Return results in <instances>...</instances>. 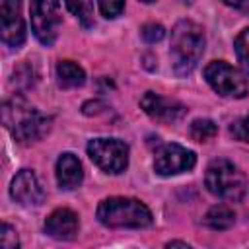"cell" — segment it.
<instances>
[{"instance_id": "6da1fadb", "label": "cell", "mask_w": 249, "mask_h": 249, "mask_svg": "<svg viewBox=\"0 0 249 249\" xmlns=\"http://www.w3.org/2000/svg\"><path fill=\"white\" fill-rule=\"evenodd\" d=\"M204 31L198 23L191 19H181L171 29V43H169V56L171 66L177 76H189L200 62L204 53Z\"/></svg>"}, {"instance_id": "7a4b0ae2", "label": "cell", "mask_w": 249, "mask_h": 249, "mask_svg": "<svg viewBox=\"0 0 249 249\" xmlns=\"http://www.w3.org/2000/svg\"><path fill=\"white\" fill-rule=\"evenodd\" d=\"M2 121H4V126L12 132V136L21 144L37 142L51 128V117L33 109L19 95H16L4 103Z\"/></svg>"}, {"instance_id": "3957f363", "label": "cell", "mask_w": 249, "mask_h": 249, "mask_svg": "<svg viewBox=\"0 0 249 249\" xmlns=\"http://www.w3.org/2000/svg\"><path fill=\"white\" fill-rule=\"evenodd\" d=\"M97 220L107 228H148L152 224L150 208L138 198L109 196L97 206Z\"/></svg>"}, {"instance_id": "277c9868", "label": "cell", "mask_w": 249, "mask_h": 249, "mask_svg": "<svg viewBox=\"0 0 249 249\" xmlns=\"http://www.w3.org/2000/svg\"><path fill=\"white\" fill-rule=\"evenodd\" d=\"M204 185L214 196L230 202H239L247 193L245 175L239 171L235 163L224 158L210 161L204 173Z\"/></svg>"}, {"instance_id": "5b68a950", "label": "cell", "mask_w": 249, "mask_h": 249, "mask_svg": "<svg viewBox=\"0 0 249 249\" xmlns=\"http://www.w3.org/2000/svg\"><path fill=\"white\" fill-rule=\"evenodd\" d=\"M204 80L222 97L241 99L249 91L247 78L241 70L233 68L224 60H212L204 66Z\"/></svg>"}, {"instance_id": "8992f818", "label": "cell", "mask_w": 249, "mask_h": 249, "mask_svg": "<svg viewBox=\"0 0 249 249\" xmlns=\"http://www.w3.org/2000/svg\"><path fill=\"white\" fill-rule=\"evenodd\" d=\"M86 150L89 160L105 173L119 175L128 167V144L119 138H93Z\"/></svg>"}, {"instance_id": "52a82bcc", "label": "cell", "mask_w": 249, "mask_h": 249, "mask_svg": "<svg viewBox=\"0 0 249 249\" xmlns=\"http://www.w3.org/2000/svg\"><path fill=\"white\" fill-rule=\"evenodd\" d=\"M29 16H31L33 35L39 39V43H43L45 47H51L56 41L58 29L62 23L58 0H31Z\"/></svg>"}, {"instance_id": "ba28073f", "label": "cell", "mask_w": 249, "mask_h": 249, "mask_svg": "<svg viewBox=\"0 0 249 249\" xmlns=\"http://www.w3.org/2000/svg\"><path fill=\"white\" fill-rule=\"evenodd\" d=\"M195 163H196L195 152L181 144H175V142L163 144L156 152V158H154V169L161 177H171V175H179L183 171H191L195 167Z\"/></svg>"}, {"instance_id": "9c48e42d", "label": "cell", "mask_w": 249, "mask_h": 249, "mask_svg": "<svg viewBox=\"0 0 249 249\" xmlns=\"http://www.w3.org/2000/svg\"><path fill=\"white\" fill-rule=\"evenodd\" d=\"M140 107L144 109V113L150 119H154L158 123H177L187 113V107L181 101L163 97L156 91H146L140 97Z\"/></svg>"}, {"instance_id": "30bf717a", "label": "cell", "mask_w": 249, "mask_h": 249, "mask_svg": "<svg viewBox=\"0 0 249 249\" xmlns=\"http://www.w3.org/2000/svg\"><path fill=\"white\" fill-rule=\"evenodd\" d=\"M0 31H2V41L18 49L25 41V21L21 16V0H4L2 10H0Z\"/></svg>"}, {"instance_id": "8fae6325", "label": "cell", "mask_w": 249, "mask_h": 249, "mask_svg": "<svg viewBox=\"0 0 249 249\" xmlns=\"http://www.w3.org/2000/svg\"><path fill=\"white\" fill-rule=\"evenodd\" d=\"M10 195L21 206H39L45 200V193L39 185V179L31 169H21L12 179Z\"/></svg>"}, {"instance_id": "7c38bea8", "label": "cell", "mask_w": 249, "mask_h": 249, "mask_svg": "<svg viewBox=\"0 0 249 249\" xmlns=\"http://www.w3.org/2000/svg\"><path fill=\"white\" fill-rule=\"evenodd\" d=\"M80 220L78 214L70 208H56L45 220V233L58 241H70L78 235Z\"/></svg>"}, {"instance_id": "4fadbf2b", "label": "cell", "mask_w": 249, "mask_h": 249, "mask_svg": "<svg viewBox=\"0 0 249 249\" xmlns=\"http://www.w3.org/2000/svg\"><path fill=\"white\" fill-rule=\"evenodd\" d=\"M56 181L58 187L64 191L78 189L84 181V169L80 160L72 152H64L56 160Z\"/></svg>"}, {"instance_id": "5bb4252c", "label": "cell", "mask_w": 249, "mask_h": 249, "mask_svg": "<svg viewBox=\"0 0 249 249\" xmlns=\"http://www.w3.org/2000/svg\"><path fill=\"white\" fill-rule=\"evenodd\" d=\"M56 82L60 88L64 89H72V88H80L86 82V72L84 68L74 62V60H60L56 64Z\"/></svg>"}, {"instance_id": "9a60e30c", "label": "cell", "mask_w": 249, "mask_h": 249, "mask_svg": "<svg viewBox=\"0 0 249 249\" xmlns=\"http://www.w3.org/2000/svg\"><path fill=\"white\" fill-rule=\"evenodd\" d=\"M235 222V214L230 206L226 204H216L212 206L206 214H204V224L214 230V231H222V230H230Z\"/></svg>"}, {"instance_id": "2e32d148", "label": "cell", "mask_w": 249, "mask_h": 249, "mask_svg": "<svg viewBox=\"0 0 249 249\" xmlns=\"http://www.w3.org/2000/svg\"><path fill=\"white\" fill-rule=\"evenodd\" d=\"M70 14L78 18L82 27L89 29L93 25V0H64Z\"/></svg>"}, {"instance_id": "e0dca14e", "label": "cell", "mask_w": 249, "mask_h": 249, "mask_svg": "<svg viewBox=\"0 0 249 249\" xmlns=\"http://www.w3.org/2000/svg\"><path fill=\"white\" fill-rule=\"evenodd\" d=\"M189 134L196 142H208L218 134V124L210 119H195L189 126Z\"/></svg>"}, {"instance_id": "ac0fdd59", "label": "cell", "mask_w": 249, "mask_h": 249, "mask_svg": "<svg viewBox=\"0 0 249 249\" xmlns=\"http://www.w3.org/2000/svg\"><path fill=\"white\" fill-rule=\"evenodd\" d=\"M233 51H235V56H237V62L241 66V70L245 74H249V27L243 29L235 41H233Z\"/></svg>"}, {"instance_id": "d6986e66", "label": "cell", "mask_w": 249, "mask_h": 249, "mask_svg": "<svg viewBox=\"0 0 249 249\" xmlns=\"http://www.w3.org/2000/svg\"><path fill=\"white\" fill-rule=\"evenodd\" d=\"M97 4H99V10H101V16L107 18V19L119 18L124 10V0H97Z\"/></svg>"}, {"instance_id": "ffe728a7", "label": "cell", "mask_w": 249, "mask_h": 249, "mask_svg": "<svg viewBox=\"0 0 249 249\" xmlns=\"http://www.w3.org/2000/svg\"><path fill=\"white\" fill-rule=\"evenodd\" d=\"M140 35H142V39L146 43H158V41H161L165 37V29L160 23H146V25H142Z\"/></svg>"}, {"instance_id": "44dd1931", "label": "cell", "mask_w": 249, "mask_h": 249, "mask_svg": "<svg viewBox=\"0 0 249 249\" xmlns=\"http://www.w3.org/2000/svg\"><path fill=\"white\" fill-rule=\"evenodd\" d=\"M0 243H2L4 249H18L19 247L18 233L10 224H2V228H0Z\"/></svg>"}, {"instance_id": "7402d4cb", "label": "cell", "mask_w": 249, "mask_h": 249, "mask_svg": "<svg viewBox=\"0 0 249 249\" xmlns=\"http://www.w3.org/2000/svg\"><path fill=\"white\" fill-rule=\"evenodd\" d=\"M230 132H231V136H233V138L243 140V142H249V115H247V117H243L241 121L231 123Z\"/></svg>"}, {"instance_id": "603a6c76", "label": "cell", "mask_w": 249, "mask_h": 249, "mask_svg": "<svg viewBox=\"0 0 249 249\" xmlns=\"http://www.w3.org/2000/svg\"><path fill=\"white\" fill-rule=\"evenodd\" d=\"M12 78H14V84L19 86V88H21V82H23V80H25L27 88H31L33 82H35V78H33V68H29V64H23V66L16 68L14 74H12Z\"/></svg>"}, {"instance_id": "cb8c5ba5", "label": "cell", "mask_w": 249, "mask_h": 249, "mask_svg": "<svg viewBox=\"0 0 249 249\" xmlns=\"http://www.w3.org/2000/svg\"><path fill=\"white\" fill-rule=\"evenodd\" d=\"M222 2L230 8H233V10H241V12L249 10V0H222Z\"/></svg>"}, {"instance_id": "d4e9b609", "label": "cell", "mask_w": 249, "mask_h": 249, "mask_svg": "<svg viewBox=\"0 0 249 249\" xmlns=\"http://www.w3.org/2000/svg\"><path fill=\"white\" fill-rule=\"evenodd\" d=\"M167 247H187L189 249V243H185V241H169Z\"/></svg>"}, {"instance_id": "484cf974", "label": "cell", "mask_w": 249, "mask_h": 249, "mask_svg": "<svg viewBox=\"0 0 249 249\" xmlns=\"http://www.w3.org/2000/svg\"><path fill=\"white\" fill-rule=\"evenodd\" d=\"M140 2H146V4H150V2H154V0H140Z\"/></svg>"}]
</instances>
